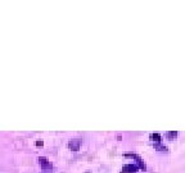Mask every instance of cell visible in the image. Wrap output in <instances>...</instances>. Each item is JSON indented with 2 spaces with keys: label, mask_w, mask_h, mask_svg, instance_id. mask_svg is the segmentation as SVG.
<instances>
[{
  "label": "cell",
  "mask_w": 185,
  "mask_h": 173,
  "mask_svg": "<svg viewBox=\"0 0 185 173\" xmlns=\"http://www.w3.org/2000/svg\"><path fill=\"white\" fill-rule=\"evenodd\" d=\"M135 171H138V167L134 166V164H127V166L122 168V172H135Z\"/></svg>",
  "instance_id": "6da1fadb"
},
{
  "label": "cell",
  "mask_w": 185,
  "mask_h": 173,
  "mask_svg": "<svg viewBox=\"0 0 185 173\" xmlns=\"http://www.w3.org/2000/svg\"><path fill=\"white\" fill-rule=\"evenodd\" d=\"M78 145H80V140H72L71 144H69V146H71L73 150H77V149H78Z\"/></svg>",
  "instance_id": "3957f363"
},
{
  "label": "cell",
  "mask_w": 185,
  "mask_h": 173,
  "mask_svg": "<svg viewBox=\"0 0 185 173\" xmlns=\"http://www.w3.org/2000/svg\"><path fill=\"white\" fill-rule=\"evenodd\" d=\"M166 136L169 137V138H174V137L178 136V132H176V131H170V132H167V133H166Z\"/></svg>",
  "instance_id": "277c9868"
},
{
  "label": "cell",
  "mask_w": 185,
  "mask_h": 173,
  "mask_svg": "<svg viewBox=\"0 0 185 173\" xmlns=\"http://www.w3.org/2000/svg\"><path fill=\"white\" fill-rule=\"evenodd\" d=\"M151 140H153L154 142H156V145H158L161 142V136H160V133H152L151 135Z\"/></svg>",
  "instance_id": "7a4b0ae2"
},
{
  "label": "cell",
  "mask_w": 185,
  "mask_h": 173,
  "mask_svg": "<svg viewBox=\"0 0 185 173\" xmlns=\"http://www.w3.org/2000/svg\"><path fill=\"white\" fill-rule=\"evenodd\" d=\"M156 148L158 150H161V153H167V148H166V146H162V145L158 144V145H156Z\"/></svg>",
  "instance_id": "5b68a950"
}]
</instances>
